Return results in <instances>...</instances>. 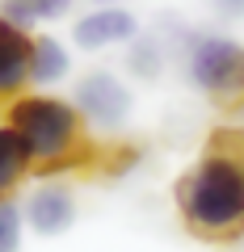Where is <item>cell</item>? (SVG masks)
<instances>
[{"instance_id":"6da1fadb","label":"cell","mask_w":244,"mask_h":252,"mask_svg":"<svg viewBox=\"0 0 244 252\" xmlns=\"http://www.w3.org/2000/svg\"><path fill=\"white\" fill-rule=\"evenodd\" d=\"M177 215L185 231L207 244L244 240V168L207 147L177 181Z\"/></svg>"},{"instance_id":"7a4b0ae2","label":"cell","mask_w":244,"mask_h":252,"mask_svg":"<svg viewBox=\"0 0 244 252\" xmlns=\"http://www.w3.org/2000/svg\"><path fill=\"white\" fill-rule=\"evenodd\" d=\"M4 122L17 130V139L26 143L34 168L42 172H68L93 164V143L89 126L76 114L72 97H55V93H21L17 101H9V118Z\"/></svg>"},{"instance_id":"3957f363","label":"cell","mask_w":244,"mask_h":252,"mask_svg":"<svg viewBox=\"0 0 244 252\" xmlns=\"http://www.w3.org/2000/svg\"><path fill=\"white\" fill-rule=\"evenodd\" d=\"M173 42L181 51V72L202 97L219 105H244V42L215 30H190V26H169Z\"/></svg>"},{"instance_id":"277c9868","label":"cell","mask_w":244,"mask_h":252,"mask_svg":"<svg viewBox=\"0 0 244 252\" xmlns=\"http://www.w3.org/2000/svg\"><path fill=\"white\" fill-rule=\"evenodd\" d=\"M72 105H76V114L84 118L89 130H97V135H118V130L131 122L135 97H131V89H127L122 76H114L109 67H93V72H84L80 80H76Z\"/></svg>"},{"instance_id":"5b68a950","label":"cell","mask_w":244,"mask_h":252,"mask_svg":"<svg viewBox=\"0 0 244 252\" xmlns=\"http://www.w3.org/2000/svg\"><path fill=\"white\" fill-rule=\"evenodd\" d=\"M21 215H26L30 231H38V235H64L68 227L76 223V215H80V206H76V189L68 185V181H59V177H46V181H38V185L26 193Z\"/></svg>"},{"instance_id":"8992f818","label":"cell","mask_w":244,"mask_h":252,"mask_svg":"<svg viewBox=\"0 0 244 252\" xmlns=\"http://www.w3.org/2000/svg\"><path fill=\"white\" fill-rule=\"evenodd\" d=\"M131 38H139V17L122 4H93L72 21V42L80 51H109V46H127Z\"/></svg>"},{"instance_id":"52a82bcc","label":"cell","mask_w":244,"mask_h":252,"mask_svg":"<svg viewBox=\"0 0 244 252\" xmlns=\"http://www.w3.org/2000/svg\"><path fill=\"white\" fill-rule=\"evenodd\" d=\"M30 42H34V34L13 26L0 13V105L17 101L30 89Z\"/></svg>"},{"instance_id":"ba28073f","label":"cell","mask_w":244,"mask_h":252,"mask_svg":"<svg viewBox=\"0 0 244 252\" xmlns=\"http://www.w3.org/2000/svg\"><path fill=\"white\" fill-rule=\"evenodd\" d=\"M72 76V51L55 34H34L30 42V84L34 89H55V84H64Z\"/></svg>"},{"instance_id":"9c48e42d","label":"cell","mask_w":244,"mask_h":252,"mask_svg":"<svg viewBox=\"0 0 244 252\" xmlns=\"http://www.w3.org/2000/svg\"><path fill=\"white\" fill-rule=\"evenodd\" d=\"M30 172H34V160H30L26 143L17 139L9 122H0V198H13Z\"/></svg>"},{"instance_id":"30bf717a","label":"cell","mask_w":244,"mask_h":252,"mask_svg":"<svg viewBox=\"0 0 244 252\" xmlns=\"http://www.w3.org/2000/svg\"><path fill=\"white\" fill-rule=\"evenodd\" d=\"M164 63H169V42L160 34H139L127 42V72L135 80H160L164 76Z\"/></svg>"},{"instance_id":"8fae6325","label":"cell","mask_w":244,"mask_h":252,"mask_svg":"<svg viewBox=\"0 0 244 252\" xmlns=\"http://www.w3.org/2000/svg\"><path fill=\"white\" fill-rule=\"evenodd\" d=\"M68 9H72V0H0V13L21 30L38 26V21H59Z\"/></svg>"},{"instance_id":"7c38bea8","label":"cell","mask_w":244,"mask_h":252,"mask_svg":"<svg viewBox=\"0 0 244 252\" xmlns=\"http://www.w3.org/2000/svg\"><path fill=\"white\" fill-rule=\"evenodd\" d=\"M21 235H26L21 202L0 198V252H21Z\"/></svg>"},{"instance_id":"4fadbf2b","label":"cell","mask_w":244,"mask_h":252,"mask_svg":"<svg viewBox=\"0 0 244 252\" xmlns=\"http://www.w3.org/2000/svg\"><path fill=\"white\" fill-rule=\"evenodd\" d=\"M207 147H215V152L232 156V160L244 168V126H223V130H215Z\"/></svg>"},{"instance_id":"5bb4252c","label":"cell","mask_w":244,"mask_h":252,"mask_svg":"<svg viewBox=\"0 0 244 252\" xmlns=\"http://www.w3.org/2000/svg\"><path fill=\"white\" fill-rule=\"evenodd\" d=\"M210 9L223 21H244V0H210Z\"/></svg>"},{"instance_id":"9a60e30c","label":"cell","mask_w":244,"mask_h":252,"mask_svg":"<svg viewBox=\"0 0 244 252\" xmlns=\"http://www.w3.org/2000/svg\"><path fill=\"white\" fill-rule=\"evenodd\" d=\"M93 4H118V0H93Z\"/></svg>"}]
</instances>
